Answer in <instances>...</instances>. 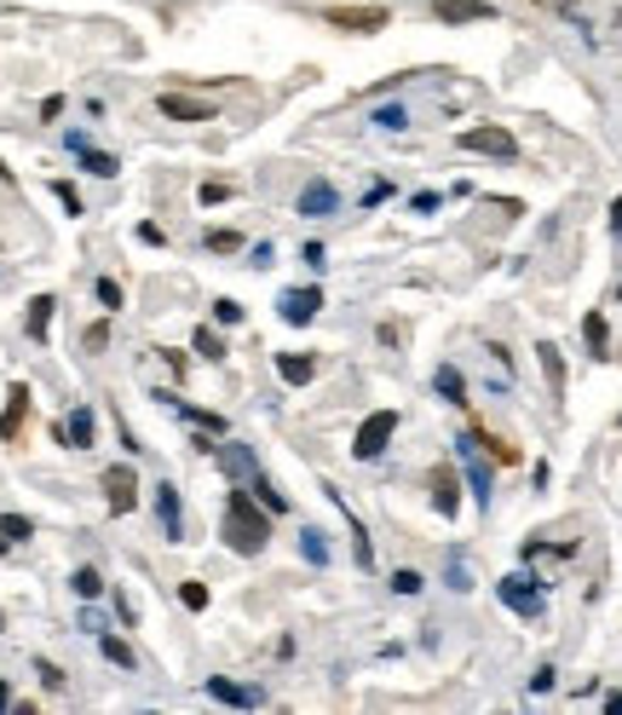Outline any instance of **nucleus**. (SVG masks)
Masks as SVG:
<instances>
[{"mask_svg": "<svg viewBox=\"0 0 622 715\" xmlns=\"http://www.w3.org/2000/svg\"><path fill=\"white\" fill-rule=\"evenodd\" d=\"M266 536H271L266 514H259V508L237 491V497H230V508H225V543L237 548V554H259V548H266Z\"/></svg>", "mask_w": 622, "mask_h": 715, "instance_id": "f257e3e1", "label": "nucleus"}, {"mask_svg": "<svg viewBox=\"0 0 622 715\" xmlns=\"http://www.w3.org/2000/svg\"><path fill=\"white\" fill-rule=\"evenodd\" d=\"M393 433H398V416H393V410H375L369 421L357 427V439H352V456H357V462H375V456L386 450V439H393Z\"/></svg>", "mask_w": 622, "mask_h": 715, "instance_id": "f03ea898", "label": "nucleus"}, {"mask_svg": "<svg viewBox=\"0 0 622 715\" xmlns=\"http://www.w3.org/2000/svg\"><path fill=\"white\" fill-rule=\"evenodd\" d=\"M334 30H352V35H375V30H386V7H329L323 12Z\"/></svg>", "mask_w": 622, "mask_h": 715, "instance_id": "7ed1b4c3", "label": "nucleus"}, {"mask_svg": "<svg viewBox=\"0 0 622 715\" xmlns=\"http://www.w3.org/2000/svg\"><path fill=\"white\" fill-rule=\"evenodd\" d=\"M461 150H479V157H513V134H507V127H467V134H461Z\"/></svg>", "mask_w": 622, "mask_h": 715, "instance_id": "20e7f679", "label": "nucleus"}, {"mask_svg": "<svg viewBox=\"0 0 622 715\" xmlns=\"http://www.w3.org/2000/svg\"><path fill=\"white\" fill-rule=\"evenodd\" d=\"M104 497H110V514H133V508H139L133 468H110V473H104Z\"/></svg>", "mask_w": 622, "mask_h": 715, "instance_id": "39448f33", "label": "nucleus"}, {"mask_svg": "<svg viewBox=\"0 0 622 715\" xmlns=\"http://www.w3.org/2000/svg\"><path fill=\"white\" fill-rule=\"evenodd\" d=\"M502 600H507L513 611H525V618H530V611H541L536 577H525V572H518V577H507V583H502Z\"/></svg>", "mask_w": 622, "mask_h": 715, "instance_id": "423d86ee", "label": "nucleus"}, {"mask_svg": "<svg viewBox=\"0 0 622 715\" xmlns=\"http://www.w3.org/2000/svg\"><path fill=\"white\" fill-rule=\"evenodd\" d=\"M318 306H323L318 289H289V295H282V323H311V318H318Z\"/></svg>", "mask_w": 622, "mask_h": 715, "instance_id": "0eeeda50", "label": "nucleus"}, {"mask_svg": "<svg viewBox=\"0 0 622 715\" xmlns=\"http://www.w3.org/2000/svg\"><path fill=\"white\" fill-rule=\"evenodd\" d=\"M432 18H444V23H484L490 7H484V0H432Z\"/></svg>", "mask_w": 622, "mask_h": 715, "instance_id": "6e6552de", "label": "nucleus"}, {"mask_svg": "<svg viewBox=\"0 0 622 715\" xmlns=\"http://www.w3.org/2000/svg\"><path fill=\"white\" fill-rule=\"evenodd\" d=\"M219 468H225L230 479H259V473H254V450H248V445H219Z\"/></svg>", "mask_w": 622, "mask_h": 715, "instance_id": "1a4fd4ad", "label": "nucleus"}, {"mask_svg": "<svg viewBox=\"0 0 622 715\" xmlns=\"http://www.w3.org/2000/svg\"><path fill=\"white\" fill-rule=\"evenodd\" d=\"M277 375L289 381V387H305V381L318 375V364H311V357H300V352H282V357H277Z\"/></svg>", "mask_w": 622, "mask_h": 715, "instance_id": "9d476101", "label": "nucleus"}, {"mask_svg": "<svg viewBox=\"0 0 622 715\" xmlns=\"http://www.w3.org/2000/svg\"><path fill=\"white\" fill-rule=\"evenodd\" d=\"M162 116H173V121H207L214 110L207 105H196V98H179V93H162Z\"/></svg>", "mask_w": 622, "mask_h": 715, "instance_id": "9b49d317", "label": "nucleus"}, {"mask_svg": "<svg viewBox=\"0 0 622 715\" xmlns=\"http://www.w3.org/2000/svg\"><path fill=\"white\" fill-rule=\"evenodd\" d=\"M58 439H64V445H75V450H87V445H93V416H87V410H75V416H64V427H58Z\"/></svg>", "mask_w": 622, "mask_h": 715, "instance_id": "f8f14e48", "label": "nucleus"}, {"mask_svg": "<svg viewBox=\"0 0 622 715\" xmlns=\"http://www.w3.org/2000/svg\"><path fill=\"white\" fill-rule=\"evenodd\" d=\"M432 502H438V514H455V473L444 468V473H432Z\"/></svg>", "mask_w": 622, "mask_h": 715, "instance_id": "ddd939ff", "label": "nucleus"}, {"mask_svg": "<svg viewBox=\"0 0 622 715\" xmlns=\"http://www.w3.org/2000/svg\"><path fill=\"white\" fill-rule=\"evenodd\" d=\"M23 410H30V393L12 387V404H7V416H0V439H12V433L23 427Z\"/></svg>", "mask_w": 622, "mask_h": 715, "instance_id": "4468645a", "label": "nucleus"}, {"mask_svg": "<svg viewBox=\"0 0 622 715\" xmlns=\"http://www.w3.org/2000/svg\"><path fill=\"white\" fill-rule=\"evenodd\" d=\"M334 209V191L329 185H311L305 196H300V214H329Z\"/></svg>", "mask_w": 622, "mask_h": 715, "instance_id": "2eb2a0df", "label": "nucleus"}, {"mask_svg": "<svg viewBox=\"0 0 622 715\" xmlns=\"http://www.w3.org/2000/svg\"><path fill=\"white\" fill-rule=\"evenodd\" d=\"M207 693H214L219 704H254L248 686H230V681H207Z\"/></svg>", "mask_w": 622, "mask_h": 715, "instance_id": "dca6fc26", "label": "nucleus"}, {"mask_svg": "<svg viewBox=\"0 0 622 715\" xmlns=\"http://www.w3.org/2000/svg\"><path fill=\"white\" fill-rule=\"evenodd\" d=\"M438 393H444L450 404H461V393H467V381H461V370H450V364L438 370Z\"/></svg>", "mask_w": 622, "mask_h": 715, "instance_id": "f3484780", "label": "nucleus"}, {"mask_svg": "<svg viewBox=\"0 0 622 715\" xmlns=\"http://www.w3.org/2000/svg\"><path fill=\"white\" fill-rule=\"evenodd\" d=\"M75 595H82V600H98V595H104V577L82 566V572H75Z\"/></svg>", "mask_w": 622, "mask_h": 715, "instance_id": "a211bd4d", "label": "nucleus"}, {"mask_svg": "<svg viewBox=\"0 0 622 715\" xmlns=\"http://www.w3.org/2000/svg\"><path fill=\"white\" fill-rule=\"evenodd\" d=\"M46 323H52V300H35V306H30V335H35V341L46 335Z\"/></svg>", "mask_w": 622, "mask_h": 715, "instance_id": "6ab92c4d", "label": "nucleus"}, {"mask_svg": "<svg viewBox=\"0 0 622 715\" xmlns=\"http://www.w3.org/2000/svg\"><path fill=\"white\" fill-rule=\"evenodd\" d=\"M104 658L121 663V670H133V652H127V641H116V634H104Z\"/></svg>", "mask_w": 622, "mask_h": 715, "instance_id": "aec40b11", "label": "nucleus"}, {"mask_svg": "<svg viewBox=\"0 0 622 715\" xmlns=\"http://www.w3.org/2000/svg\"><path fill=\"white\" fill-rule=\"evenodd\" d=\"M582 335H588V346H593V352H605V341H611V335H605V318H600V312H593V318L582 323Z\"/></svg>", "mask_w": 622, "mask_h": 715, "instance_id": "412c9836", "label": "nucleus"}, {"mask_svg": "<svg viewBox=\"0 0 622 715\" xmlns=\"http://www.w3.org/2000/svg\"><path fill=\"white\" fill-rule=\"evenodd\" d=\"M541 370H548L554 387H565V364H559V346H541Z\"/></svg>", "mask_w": 622, "mask_h": 715, "instance_id": "4be33fe9", "label": "nucleus"}, {"mask_svg": "<svg viewBox=\"0 0 622 715\" xmlns=\"http://www.w3.org/2000/svg\"><path fill=\"white\" fill-rule=\"evenodd\" d=\"M75 150H82V145H75ZM82 162H87L93 173H104V179L116 173V157H104V150H82Z\"/></svg>", "mask_w": 622, "mask_h": 715, "instance_id": "5701e85b", "label": "nucleus"}, {"mask_svg": "<svg viewBox=\"0 0 622 715\" xmlns=\"http://www.w3.org/2000/svg\"><path fill=\"white\" fill-rule=\"evenodd\" d=\"M196 352L202 357H225V341L214 335V329H196Z\"/></svg>", "mask_w": 622, "mask_h": 715, "instance_id": "b1692460", "label": "nucleus"}, {"mask_svg": "<svg viewBox=\"0 0 622 715\" xmlns=\"http://www.w3.org/2000/svg\"><path fill=\"white\" fill-rule=\"evenodd\" d=\"M207 248H214V254H237L243 237H237V232H207Z\"/></svg>", "mask_w": 622, "mask_h": 715, "instance_id": "393cba45", "label": "nucleus"}, {"mask_svg": "<svg viewBox=\"0 0 622 715\" xmlns=\"http://www.w3.org/2000/svg\"><path fill=\"white\" fill-rule=\"evenodd\" d=\"M162 520H168V531L179 536V497H173V484H162Z\"/></svg>", "mask_w": 622, "mask_h": 715, "instance_id": "a878e982", "label": "nucleus"}, {"mask_svg": "<svg viewBox=\"0 0 622 715\" xmlns=\"http://www.w3.org/2000/svg\"><path fill=\"white\" fill-rule=\"evenodd\" d=\"M479 445H484L490 456H496V462H518V450H513V445H502V439H484V433H479Z\"/></svg>", "mask_w": 622, "mask_h": 715, "instance_id": "bb28decb", "label": "nucleus"}, {"mask_svg": "<svg viewBox=\"0 0 622 715\" xmlns=\"http://www.w3.org/2000/svg\"><path fill=\"white\" fill-rule=\"evenodd\" d=\"M0 536H7V543H18V536H30V520L7 514V520H0Z\"/></svg>", "mask_w": 622, "mask_h": 715, "instance_id": "cd10ccee", "label": "nucleus"}, {"mask_svg": "<svg viewBox=\"0 0 622 715\" xmlns=\"http://www.w3.org/2000/svg\"><path fill=\"white\" fill-rule=\"evenodd\" d=\"M179 600H185L191 611H202V606H207V589H202V583H185V589H179Z\"/></svg>", "mask_w": 622, "mask_h": 715, "instance_id": "c85d7f7f", "label": "nucleus"}, {"mask_svg": "<svg viewBox=\"0 0 622 715\" xmlns=\"http://www.w3.org/2000/svg\"><path fill=\"white\" fill-rule=\"evenodd\" d=\"M393 589H398V595H415V589H421V577H415V572H398Z\"/></svg>", "mask_w": 622, "mask_h": 715, "instance_id": "c756f323", "label": "nucleus"}, {"mask_svg": "<svg viewBox=\"0 0 622 715\" xmlns=\"http://www.w3.org/2000/svg\"><path fill=\"white\" fill-rule=\"evenodd\" d=\"M230 196V185H219V179H207V185H202V202H225Z\"/></svg>", "mask_w": 622, "mask_h": 715, "instance_id": "7c9ffc66", "label": "nucleus"}, {"mask_svg": "<svg viewBox=\"0 0 622 715\" xmlns=\"http://www.w3.org/2000/svg\"><path fill=\"white\" fill-rule=\"evenodd\" d=\"M98 300H104V306H121V289L110 284V277H104V284H98Z\"/></svg>", "mask_w": 622, "mask_h": 715, "instance_id": "2f4dec72", "label": "nucleus"}, {"mask_svg": "<svg viewBox=\"0 0 622 715\" xmlns=\"http://www.w3.org/2000/svg\"><path fill=\"white\" fill-rule=\"evenodd\" d=\"M536 7H548V12H570L577 0H536Z\"/></svg>", "mask_w": 622, "mask_h": 715, "instance_id": "473e14b6", "label": "nucleus"}, {"mask_svg": "<svg viewBox=\"0 0 622 715\" xmlns=\"http://www.w3.org/2000/svg\"><path fill=\"white\" fill-rule=\"evenodd\" d=\"M605 709H611V715H622V693H611V698H605Z\"/></svg>", "mask_w": 622, "mask_h": 715, "instance_id": "72a5a7b5", "label": "nucleus"}, {"mask_svg": "<svg viewBox=\"0 0 622 715\" xmlns=\"http://www.w3.org/2000/svg\"><path fill=\"white\" fill-rule=\"evenodd\" d=\"M611 225H616V232H622V202H616V209H611Z\"/></svg>", "mask_w": 622, "mask_h": 715, "instance_id": "f704fd0d", "label": "nucleus"}, {"mask_svg": "<svg viewBox=\"0 0 622 715\" xmlns=\"http://www.w3.org/2000/svg\"><path fill=\"white\" fill-rule=\"evenodd\" d=\"M0 709H12V693H7V686H0Z\"/></svg>", "mask_w": 622, "mask_h": 715, "instance_id": "c9c22d12", "label": "nucleus"}]
</instances>
